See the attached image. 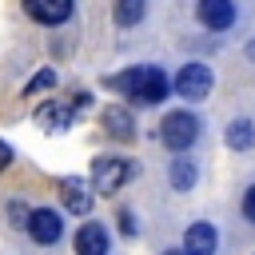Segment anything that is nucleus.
I'll list each match as a JSON object with an SVG mask.
<instances>
[{"label": "nucleus", "instance_id": "nucleus-1", "mask_svg": "<svg viewBox=\"0 0 255 255\" xmlns=\"http://www.w3.org/2000/svg\"><path fill=\"white\" fill-rule=\"evenodd\" d=\"M116 92H124L131 104H159V100H167V92H171V84H167V76H163V68H155V64H135V68H128V72H120V76H112L108 80Z\"/></svg>", "mask_w": 255, "mask_h": 255}, {"label": "nucleus", "instance_id": "nucleus-2", "mask_svg": "<svg viewBox=\"0 0 255 255\" xmlns=\"http://www.w3.org/2000/svg\"><path fill=\"white\" fill-rule=\"evenodd\" d=\"M131 175H135L131 159H120V155H96L92 159V187L100 195H116Z\"/></svg>", "mask_w": 255, "mask_h": 255}, {"label": "nucleus", "instance_id": "nucleus-3", "mask_svg": "<svg viewBox=\"0 0 255 255\" xmlns=\"http://www.w3.org/2000/svg\"><path fill=\"white\" fill-rule=\"evenodd\" d=\"M199 116H191V112H167L163 120H159V139H163V147H171V151H187L195 139H199Z\"/></svg>", "mask_w": 255, "mask_h": 255}, {"label": "nucleus", "instance_id": "nucleus-4", "mask_svg": "<svg viewBox=\"0 0 255 255\" xmlns=\"http://www.w3.org/2000/svg\"><path fill=\"white\" fill-rule=\"evenodd\" d=\"M211 84H215V76H211V68H207V64H199V60L183 64V68H179V76L171 80L175 96H179V100H187V104L207 100V96H211Z\"/></svg>", "mask_w": 255, "mask_h": 255}, {"label": "nucleus", "instance_id": "nucleus-5", "mask_svg": "<svg viewBox=\"0 0 255 255\" xmlns=\"http://www.w3.org/2000/svg\"><path fill=\"white\" fill-rule=\"evenodd\" d=\"M88 104V96L80 92L76 100H44L40 108H36V124L40 128H48V131H60V128H72L76 124V112Z\"/></svg>", "mask_w": 255, "mask_h": 255}, {"label": "nucleus", "instance_id": "nucleus-6", "mask_svg": "<svg viewBox=\"0 0 255 255\" xmlns=\"http://www.w3.org/2000/svg\"><path fill=\"white\" fill-rule=\"evenodd\" d=\"M24 231L32 235V243L52 247V243H60V235H64V219H60V211H52V207H36V211L28 215V227H24Z\"/></svg>", "mask_w": 255, "mask_h": 255}, {"label": "nucleus", "instance_id": "nucleus-7", "mask_svg": "<svg viewBox=\"0 0 255 255\" xmlns=\"http://www.w3.org/2000/svg\"><path fill=\"white\" fill-rule=\"evenodd\" d=\"M195 20L211 32H227L235 24V0H195Z\"/></svg>", "mask_w": 255, "mask_h": 255}, {"label": "nucleus", "instance_id": "nucleus-8", "mask_svg": "<svg viewBox=\"0 0 255 255\" xmlns=\"http://www.w3.org/2000/svg\"><path fill=\"white\" fill-rule=\"evenodd\" d=\"M215 247H219V231H215V223L195 219V223L183 231V255H215Z\"/></svg>", "mask_w": 255, "mask_h": 255}, {"label": "nucleus", "instance_id": "nucleus-9", "mask_svg": "<svg viewBox=\"0 0 255 255\" xmlns=\"http://www.w3.org/2000/svg\"><path fill=\"white\" fill-rule=\"evenodd\" d=\"M72 8H76V0H24V12H28L36 24H48V28L64 24V20L72 16Z\"/></svg>", "mask_w": 255, "mask_h": 255}, {"label": "nucleus", "instance_id": "nucleus-10", "mask_svg": "<svg viewBox=\"0 0 255 255\" xmlns=\"http://www.w3.org/2000/svg\"><path fill=\"white\" fill-rule=\"evenodd\" d=\"M60 199H64V207H68L72 215H88V211H92V199H96V191L88 187V179H80V175H68V179L60 183Z\"/></svg>", "mask_w": 255, "mask_h": 255}, {"label": "nucleus", "instance_id": "nucleus-11", "mask_svg": "<svg viewBox=\"0 0 255 255\" xmlns=\"http://www.w3.org/2000/svg\"><path fill=\"white\" fill-rule=\"evenodd\" d=\"M100 124H104V131H108L112 139H135V120H131V112H128L124 104H112V108H104Z\"/></svg>", "mask_w": 255, "mask_h": 255}, {"label": "nucleus", "instance_id": "nucleus-12", "mask_svg": "<svg viewBox=\"0 0 255 255\" xmlns=\"http://www.w3.org/2000/svg\"><path fill=\"white\" fill-rule=\"evenodd\" d=\"M76 255H108V231H104V223H84L76 231Z\"/></svg>", "mask_w": 255, "mask_h": 255}, {"label": "nucleus", "instance_id": "nucleus-13", "mask_svg": "<svg viewBox=\"0 0 255 255\" xmlns=\"http://www.w3.org/2000/svg\"><path fill=\"white\" fill-rule=\"evenodd\" d=\"M223 139H227V147H231V151H251V147H255V124L239 116V120H231V124H227Z\"/></svg>", "mask_w": 255, "mask_h": 255}, {"label": "nucleus", "instance_id": "nucleus-14", "mask_svg": "<svg viewBox=\"0 0 255 255\" xmlns=\"http://www.w3.org/2000/svg\"><path fill=\"white\" fill-rule=\"evenodd\" d=\"M167 179H171V187H175V191H191V187H195V179H199V167H195V163H191V159L179 151V155L171 159Z\"/></svg>", "mask_w": 255, "mask_h": 255}, {"label": "nucleus", "instance_id": "nucleus-15", "mask_svg": "<svg viewBox=\"0 0 255 255\" xmlns=\"http://www.w3.org/2000/svg\"><path fill=\"white\" fill-rule=\"evenodd\" d=\"M143 12H147V0H116V4H112V20H116L120 28L139 24V20H143Z\"/></svg>", "mask_w": 255, "mask_h": 255}, {"label": "nucleus", "instance_id": "nucleus-16", "mask_svg": "<svg viewBox=\"0 0 255 255\" xmlns=\"http://www.w3.org/2000/svg\"><path fill=\"white\" fill-rule=\"evenodd\" d=\"M52 84H56V72H52V68H44V72H36V76H32V80L24 84V96H36V92H48Z\"/></svg>", "mask_w": 255, "mask_h": 255}, {"label": "nucleus", "instance_id": "nucleus-17", "mask_svg": "<svg viewBox=\"0 0 255 255\" xmlns=\"http://www.w3.org/2000/svg\"><path fill=\"white\" fill-rule=\"evenodd\" d=\"M243 219H247V223H255V183L243 191Z\"/></svg>", "mask_w": 255, "mask_h": 255}, {"label": "nucleus", "instance_id": "nucleus-18", "mask_svg": "<svg viewBox=\"0 0 255 255\" xmlns=\"http://www.w3.org/2000/svg\"><path fill=\"white\" fill-rule=\"evenodd\" d=\"M120 231L124 235H135V215L131 211H120Z\"/></svg>", "mask_w": 255, "mask_h": 255}, {"label": "nucleus", "instance_id": "nucleus-19", "mask_svg": "<svg viewBox=\"0 0 255 255\" xmlns=\"http://www.w3.org/2000/svg\"><path fill=\"white\" fill-rule=\"evenodd\" d=\"M8 163H12V147H8V143H4V139H0V171H4V167H8Z\"/></svg>", "mask_w": 255, "mask_h": 255}, {"label": "nucleus", "instance_id": "nucleus-20", "mask_svg": "<svg viewBox=\"0 0 255 255\" xmlns=\"http://www.w3.org/2000/svg\"><path fill=\"white\" fill-rule=\"evenodd\" d=\"M247 56H251V60H255V40H251V44H247Z\"/></svg>", "mask_w": 255, "mask_h": 255}, {"label": "nucleus", "instance_id": "nucleus-21", "mask_svg": "<svg viewBox=\"0 0 255 255\" xmlns=\"http://www.w3.org/2000/svg\"><path fill=\"white\" fill-rule=\"evenodd\" d=\"M163 255H183V247H179V251H163Z\"/></svg>", "mask_w": 255, "mask_h": 255}]
</instances>
